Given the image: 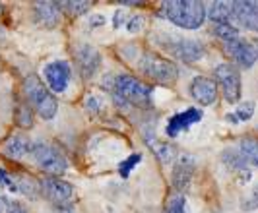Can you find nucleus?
Listing matches in <instances>:
<instances>
[{
    "mask_svg": "<svg viewBox=\"0 0 258 213\" xmlns=\"http://www.w3.org/2000/svg\"><path fill=\"white\" fill-rule=\"evenodd\" d=\"M241 209H245V211H254V209H258V186L246 198L241 200Z\"/></svg>",
    "mask_w": 258,
    "mask_h": 213,
    "instance_id": "nucleus-30",
    "label": "nucleus"
},
{
    "mask_svg": "<svg viewBox=\"0 0 258 213\" xmlns=\"http://www.w3.org/2000/svg\"><path fill=\"white\" fill-rule=\"evenodd\" d=\"M31 157L41 171H45L47 175L51 176H60L66 173L68 169V161L62 155V151L58 150L56 146L47 144V141H37L31 148Z\"/></svg>",
    "mask_w": 258,
    "mask_h": 213,
    "instance_id": "nucleus-6",
    "label": "nucleus"
},
{
    "mask_svg": "<svg viewBox=\"0 0 258 213\" xmlns=\"http://www.w3.org/2000/svg\"><path fill=\"white\" fill-rule=\"evenodd\" d=\"M239 151L243 153L248 165L258 167V139L256 138H243L239 141Z\"/></svg>",
    "mask_w": 258,
    "mask_h": 213,
    "instance_id": "nucleus-21",
    "label": "nucleus"
},
{
    "mask_svg": "<svg viewBox=\"0 0 258 213\" xmlns=\"http://www.w3.org/2000/svg\"><path fill=\"white\" fill-rule=\"evenodd\" d=\"M138 68L146 78H150L155 84H161V86H173L179 78V68L177 64L163 58V56H157V54H150L146 52L140 62H138Z\"/></svg>",
    "mask_w": 258,
    "mask_h": 213,
    "instance_id": "nucleus-5",
    "label": "nucleus"
},
{
    "mask_svg": "<svg viewBox=\"0 0 258 213\" xmlns=\"http://www.w3.org/2000/svg\"><path fill=\"white\" fill-rule=\"evenodd\" d=\"M225 118H227V122H231V124H237L239 120H237V116L233 113H229V114H225Z\"/></svg>",
    "mask_w": 258,
    "mask_h": 213,
    "instance_id": "nucleus-35",
    "label": "nucleus"
},
{
    "mask_svg": "<svg viewBox=\"0 0 258 213\" xmlns=\"http://www.w3.org/2000/svg\"><path fill=\"white\" fill-rule=\"evenodd\" d=\"M165 213H188L186 198L182 194H173L165 203Z\"/></svg>",
    "mask_w": 258,
    "mask_h": 213,
    "instance_id": "nucleus-23",
    "label": "nucleus"
},
{
    "mask_svg": "<svg viewBox=\"0 0 258 213\" xmlns=\"http://www.w3.org/2000/svg\"><path fill=\"white\" fill-rule=\"evenodd\" d=\"M0 14H2V4H0Z\"/></svg>",
    "mask_w": 258,
    "mask_h": 213,
    "instance_id": "nucleus-38",
    "label": "nucleus"
},
{
    "mask_svg": "<svg viewBox=\"0 0 258 213\" xmlns=\"http://www.w3.org/2000/svg\"><path fill=\"white\" fill-rule=\"evenodd\" d=\"M86 111L91 114H97L101 111V101L97 99L95 95H90V97L86 99Z\"/></svg>",
    "mask_w": 258,
    "mask_h": 213,
    "instance_id": "nucleus-32",
    "label": "nucleus"
},
{
    "mask_svg": "<svg viewBox=\"0 0 258 213\" xmlns=\"http://www.w3.org/2000/svg\"><path fill=\"white\" fill-rule=\"evenodd\" d=\"M0 213H29L20 203V201L12 200V198H6V196H0Z\"/></svg>",
    "mask_w": 258,
    "mask_h": 213,
    "instance_id": "nucleus-26",
    "label": "nucleus"
},
{
    "mask_svg": "<svg viewBox=\"0 0 258 213\" xmlns=\"http://www.w3.org/2000/svg\"><path fill=\"white\" fill-rule=\"evenodd\" d=\"M60 8H64V12L68 14V16H74V18H78V16H84V14L90 12L91 8V2H60Z\"/></svg>",
    "mask_w": 258,
    "mask_h": 213,
    "instance_id": "nucleus-24",
    "label": "nucleus"
},
{
    "mask_svg": "<svg viewBox=\"0 0 258 213\" xmlns=\"http://www.w3.org/2000/svg\"><path fill=\"white\" fill-rule=\"evenodd\" d=\"M140 161H142V153H132V155L126 157L124 161H120V165H118V173H120V176H122V178H128L130 171L140 163Z\"/></svg>",
    "mask_w": 258,
    "mask_h": 213,
    "instance_id": "nucleus-27",
    "label": "nucleus"
},
{
    "mask_svg": "<svg viewBox=\"0 0 258 213\" xmlns=\"http://www.w3.org/2000/svg\"><path fill=\"white\" fill-rule=\"evenodd\" d=\"M88 25H90V27H101V25H105V16L93 14V16H90V22H88Z\"/></svg>",
    "mask_w": 258,
    "mask_h": 213,
    "instance_id": "nucleus-34",
    "label": "nucleus"
},
{
    "mask_svg": "<svg viewBox=\"0 0 258 213\" xmlns=\"http://www.w3.org/2000/svg\"><path fill=\"white\" fill-rule=\"evenodd\" d=\"M16 122L22 128H31L33 126V111L27 103H20L16 109Z\"/></svg>",
    "mask_w": 258,
    "mask_h": 213,
    "instance_id": "nucleus-22",
    "label": "nucleus"
},
{
    "mask_svg": "<svg viewBox=\"0 0 258 213\" xmlns=\"http://www.w3.org/2000/svg\"><path fill=\"white\" fill-rule=\"evenodd\" d=\"M231 20L233 25L239 29L258 33V2L254 0H237L231 2Z\"/></svg>",
    "mask_w": 258,
    "mask_h": 213,
    "instance_id": "nucleus-9",
    "label": "nucleus"
},
{
    "mask_svg": "<svg viewBox=\"0 0 258 213\" xmlns=\"http://www.w3.org/2000/svg\"><path fill=\"white\" fill-rule=\"evenodd\" d=\"M254 103L252 101H245V103H241L239 107H237V111H235V116H237V120L239 122H246V120H250L252 118V114H254Z\"/></svg>",
    "mask_w": 258,
    "mask_h": 213,
    "instance_id": "nucleus-29",
    "label": "nucleus"
},
{
    "mask_svg": "<svg viewBox=\"0 0 258 213\" xmlns=\"http://www.w3.org/2000/svg\"><path fill=\"white\" fill-rule=\"evenodd\" d=\"M223 49L239 68H252L256 62V50H254V45L250 39H245L241 35L227 39V41H223Z\"/></svg>",
    "mask_w": 258,
    "mask_h": 213,
    "instance_id": "nucleus-8",
    "label": "nucleus"
},
{
    "mask_svg": "<svg viewBox=\"0 0 258 213\" xmlns=\"http://www.w3.org/2000/svg\"><path fill=\"white\" fill-rule=\"evenodd\" d=\"M194 171H196V159H194V155L182 153L181 157L177 159L175 167H173V173H171L173 188L177 190L179 194H182L184 190H188L190 182H192Z\"/></svg>",
    "mask_w": 258,
    "mask_h": 213,
    "instance_id": "nucleus-13",
    "label": "nucleus"
},
{
    "mask_svg": "<svg viewBox=\"0 0 258 213\" xmlns=\"http://www.w3.org/2000/svg\"><path fill=\"white\" fill-rule=\"evenodd\" d=\"M202 116H204L202 111L196 109V107H190V109H186V111H182V113L173 114V116L167 120L165 134H167L169 138H177L181 132L188 130V128H190L192 124H196V122H200Z\"/></svg>",
    "mask_w": 258,
    "mask_h": 213,
    "instance_id": "nucleus-15",
    "label": "nucleus"
},
{
    "mask_svg": "<svg viewBox=\"0 0 258 213\" xmlns=\"http://www.w3.org/2000/svg\"><path fill=\"white\" fill-rule=\"evenodd\" d=\"M122 4H126V6H142V2H122Z\"/></svg>",
    "mask_w": 258,
    "mask_h": 213,
    "instance_id": "nucleus-36",
    "label": "nucleus"
},
{
    "mask_svg": "<svg viewBox=\"0 0 258 213\" xmlns=\"http://www.w3.org/2000/svg\"><path fill=\"white\" fill-rule=\"evenodd\" d=\"M142 25H144V16H132L128 22H126V29H128L130 33H138L140 29H142Z\"/></svg>",
    "mask_w": 258,
    "mask_h": 213,
    "instance_id": "nucleus-31",
    "label": "nucleus"
},
{
    "mask_svg": "<svg viewBox=\"0 0 258 213\" xmlns=\"http://www.w3.org/2000/svg\"><path fill=\"white\" fill-rule=\"evenodd\" d=\"M159 39L165 41H157L159 47L167 50L171 56L179 58L182 62H196L202 60L206 56V45L198 39H186V37H177V35H157Z\"/></svg>",
    "mask_w": 258,
    "mask_h": 213,
    "instance_id": "nucleus-4",
    "label": "nucleus"
},
{
    "mask_svg": "<svg viewBox=\"0 0 258 213\" xmlns=\"http://www.w3.org/2000/svg\"><path fill=\"white\" fill-rule=\"evenodd\" d=\"M221 163L225 165L229 171H235V173L239 175V180H241L243 184H246V182L252 178V173H250V169H248V161L243 157V153L239 150H235V148L223 150V153H221Z\"/></svg>",
    "mask_w": 258,
    "mask_h": 213,
    "instance_id": "nucleus-17",
    "label": "nucleus"
},
{
    "mask_svg": "<svg viewBox=\"0 0 258 213\" xmlns=\"http://www.w3.org/2000/svg\"><path fill=\"white\" fill-rule=\"evenodd\" d=\"M212 31H214V35H216V37L221 39V43H223V41H227V39L239 37V29H237L233 24L214 25V27H212Z\"/></svg>",
    "mask_w": 258,
    "mask_h": 213,
    "instance_id": "nucleus-25",
    "label": "nucleus"
},
{
    "mask_svg": "<svg viewBox=\"0 0 258 213\" xmlns=\"http://www.w3.org/2000/svg\"><path fill=\"white\" fill-rule=\"evenodd\" d=\"M43 76L47 80V88L54 93H64L72 80V68L66 60H52L43 66Z\"/></svg>",
    "mask_w": 258,
    "mask_h": 213,
    "instance_id": "nucleus-10",
    "label": "nucleus"
},
{
    "mask_svg": "<svg viewBox=\"0 0 258 213\" xmlns=\"http://www.w3.org/2000/svg\"><path fill=\"white\" fill-rule=\"evenodd\" d=\"M146 141H148V146L154 150V153L157 155V159H159L161 163H169V161L175 159V148H173V146H169L165 141H159V139H155L154 136H152V139L146 138Z\"/></svg>",
    "mask_w": 258,
    "mask_h": 213,
    "instance_id": "nucleus-20",
    "label": "nucleus"
},
{
    "mask_svg": "<svg viewBox=\"0 0 258 213\" xmlns=\"http://www.w3.org/2000/svg\"><path fill=\"white\" fill-rule=\"evenodd\" d=\"M24 95H26L27 105L43 118V120H52L58 113V101L54 97L51 89L47 88L39 76H27L24 82Z\"/></svg>",
    "mask_w": 258,
    "mask_h": 213,
    "instance_id": "nucleus-3",
    "label": "nucleus"
},
{
    "mask_svg": "<svg viewBox=\"0 0 258 213\" xmlns=\"http://www.w3.org/2000/svg\"><path fill=\"white\" fill-rule=\"evenodd\" d=\"M124 24H126V12H124V10H116L115 16H113V27L118 29L120 25H124Z\"/></svg>",
    "mask_w": 258,
    "mask_h": 213,
    "instance_id": "nucleus-33",
    "label": "nucleus"
},
{
    "mask_svg": "<svg viewBox=\"0 0 258 213\" xmlns=\"http://www.w3.org/2000/svg\"><path fill=\"white\" fill-rule=\"evenodd\" d=\"M206 18H210L214 25L233 24L231 2H212V4L206 8Z\"/></svg>",
    "mask_w": 258,
    "mask_h": 213,
    "instance_id": "nucleus-19",
    "label": "nucleus"
},
{
    "mask_svg": "<svg viewBox=\"0 0 258 213\" xmlns=\"http://www.w3.org/2000/svg\"><path fill=\"white\" fill-rule=\"evenodd\" d=\"M0 188H6L18 194V175H12L10 171L0 167Z\"/></svg>",
    "mask_w": 258,
    "mask_h": 213,
    "instance_id": "nucleus-28",
    "label": "nucleus"
},
{
    "mask_svg": "<svg viewBox=\"0 0 258 213\" xmlns=\"http://www.w3.org/2000/svg\"><path fill=\"white\" fill-rule=\"evenodd\" d=\"M60 2H35L33 6V20L35 24L45 29H54L60 22Z\"/></svg>",
    "mask_w": 258,
    "mask_h": 213,
    "instance_id": "nucleus-16",
    "label": "nucleus"
},
{
    "mask_svg": "<svg viewBox=\"0 0 258 213\" xmlns=\"http://www.w3.org/2000/svg\"><path fill=\"white\" fill-rule=\"evenodd\" d=\"M31 148H33V141L27 138L26 134H14L10 138H6L0 151L4 157L18 161V159H24L27 153H31Z\"/></svg>",
    "mask_w": 258,
    "mask_h": 213,
    "instance_id": "nucleus-18",
    "label": "nucleus"
},
{
    "mask_svg": "<svg viewBox=\"0 0 258 213\" xmlns=\"http://www.w3.org/2000/svg\"><path fill=\"white\" fill-rule=\"evenodd\" d=\"M190 95L192 99L202 105V107H210L218 101V86L212 78L206 76H196L190 82Z\"/></svg>",
    "mask_w": 258,
    "mask_h": 213,
    "instance_id": "nucleus-14",
    "label": "nucleus"
},
{
    "mask_svg": "<svg viewBox=\"0 0 258 213\" xmlns=\"http://www.w3.org/2000/svg\"><path fill=\"white\" fill-rule=\"evenodd\" d=\"M101 52L93 45H82L76 49V66L84 80H91L101 70Z\"/></svg>",
    "mask_w": 258,
    "mask_h": 213,
    "instance_id": "nucleus-12",
    "label": "nucleus"
},
{
    "mask_svg": "<svg viewBox=\"0 0 258 213\" xmlns=\"http://www.w3.org/2000/svg\"><path fill=\"white\" fill-rule=\"evenodd\" d=\"M252 45H254V50H256V60H258V39H252Z\"/></svg>",
    "mask_w": 258,
    "mask_h": 213,
    "instance_id": "nucleus-37",
    "label": "nucleus"
},
{
    "mask_svg": "<svg viewBox=\"0 0 258 213\" xmlns=\"http://www.w3.org/2000/svg\"><path fill=\"white\" fill-rule=\"evenodd\" d=\"M107 89L111 91L113 101H115L118 107L126 109H152V95H154V88L148 86L146 82H142L140 78L130 74H120L115 76L113 82L107 86Z\"/></svg>",
    "mask_w": 258,
    "mask_h": 213,
    "instance_id": "nucleus-1",
    "label": "nucleus"
},
{
    "mask_svg": "<svg viewBox=\"0 0 258 213\" xmlns=\"http://www.w3.org/2000/svg\"><path fill=\"white\" fill-rule=\"evenodd\" d=\"M214 78H216V86L221 89L223 99L227 103H237L241 99V72L235 64L221 62L216 66L214 70Z\"/></svg>",
    "mask_w": 258,
    "mask_h": 213,
    "instance_id": "nucleus-7",
    "label": "nucleus"
},
{
    "mask_svg": "<svg viewBox=\"0 0 258 213\" xmlns=\"http://www.w3.org/2000/svg\"><path fill=\"white\" fill-rule=\"evenodd\" d=\"M161 16L181 29H198L206 22V6L200 0H169L161 4Z\"/></svg>",
    "mask_w": 258,
    "mask_h": 213,
    "instance_id": "nucleus-2",
    "label": "nucleus"
},
{
    "mask_svg": "<svg viewBox=\"0 0 258 213\" xmlns=\"http://www.w3.org/2000/svg\"><path fill=\"white\" fill-rule=\"evenodd\" d=\"M39 188H41V194H45V198L51 200L54 205L70 203V198L74 196L72 184L60 180L58 176H45L43 180H39Z\"/></svg>",
    "mask_w": 258,
    "mask_h": 213,
    "instance_id": "nucleus-11",
    "label": "nucleus"
}]
</instances>
